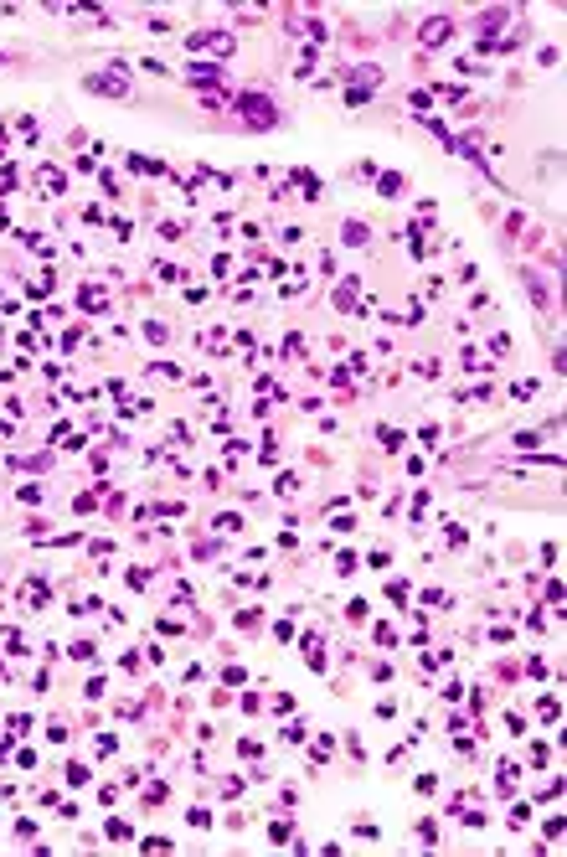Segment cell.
Returning a JSON list of instances; mask_svg holds the SVG:
<instances>
[{
    "label": "cell",
    "mask_w": 567,
    "mask_h": 857,
    "mask_svg": "<svg viewBox=\"0 0 567 857\" xmlns=\"http://www.w3.org/2000/svg\"><path fill=\"white\" fill-rule=\"evenodd\" d=\"M237 114H243V124H253V129H274V124H279V108L268 104L263 93H243Z\"/></svg>",
    "instance_id": "6da1fadb"
},
{
    "label": "cell",
    "mask_w": 567,
    "mask_h": 857,
    "mask_svg": "<svg viewBox=\"0 0 567 857\" xmlns=\"http://www.w3.org/2000/svg\"><path fill=\"white\" fill-rule=\"evenodd\" d=\"M191 47H196V52H212V57H232V47H237V41L227 37V31H196V37H191Z\"/></svg>",
    "instance_id": "7a4b0ae2"
},
{
    "label": "cell",
    "mask_w": 567,
    "mask_h": 857,
    "mask_svg": "<svg viewBox=\"0 0 567 857\" xmlns=\"http://www.w3.org/2000/svg\"><path fill=\"white\" fill-rule=\"evenodd\" d=\"M449 37H454V16H433V21H423V31H418L423 47H439V41H449Z\"/></svg>",
    "instance_id": "3957f363"
},
{
    "label": "cell",
    "mask_w": 567,
    "mask_h": 857,
    "mask_svg": "<svg viewBox=\"0 0 567 857\" xmlns=\"http://www.w3.org/2000/svg\"><path fill=\"white\" fill-rule=\"evenodd\" d=\"M88 88H98V93H124V78H114V73H98V78H88Z\"/></svg>",
    "instance_id": "277c9868"
},
{
    "label": "cell",
    "mask_w": 567,
    "mask_h": 857,
    "mask_svg": "<svg viewBox=\"0 0 567 857\" xmlns=\"http://www.w3.org/2000/svg\"><path fill=\"white\" fill-rule=\"evenodd\" d=\"M397 191H402V176H397V171H387V176H381V197H397Z\"/></svg>",
    "instance_id": "5b68a950"
},
{
    "label": "cell",
    "mask_w": 567,
    "mask_h": 857,
    "mask_svg": "<svg viewBox=\"0 0 567 857\" xmlns=\"http://www.w3.org/2000/svg\"><path fill=\"white\" fill-rule=\"evenodd\" d=\"M335 300H341V310H351V300H356V285H351V279L341 285V295H335Z\"/></svg>",
    "instance_id": "8992f818"
}]
</instances>
